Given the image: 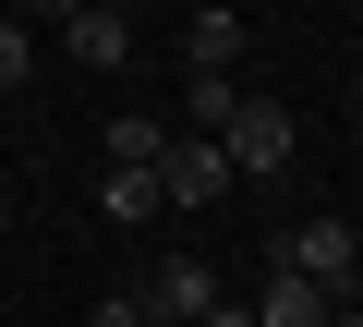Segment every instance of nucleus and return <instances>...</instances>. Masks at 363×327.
Returning <instances> with one entry per match:
<instances>
[{
	"label": "nucleus",
	"mask_w": 363,
	"mask_h": 327,
	"mask_svg": "<svg viewBox=\"0 0 363 327\" xmlns=\"http://www.w3.org/2000/svg\"><path fill=\"white\" fill-rule=\"evenodd\" d=\"M133 303H145V327H194V315L218 303V267H206V255H157V267L133 279Z\"/></svg>",
	"instance_id": "1"
},
{
	"label": "nucleus",
	"mask_w": 363,
	"mask_h": 327,
	"mask_svg": "<svg viewBox=\"0 0 363 327\" xmlns=\"http://www.w3.org/2000/svg\"><path fill=\"white\" fill-rule=\"evenodd\" d=\"M206 194H230V145H218V133H169V157H157V206H206Z\"/></svg>",
	"instance_id": "2"
},
{
	"label": "nucleus",
	"mask_w": 363,
	"mask_h": 327,
	"mask_svg": "<svg viewBox=\"0 0 363 327\" xmlns=\"http://www.w3.org/2000/svg\"><path fill=\"white\" fill-rule=\"evenodd\" d=\"M218 145H230V182H242V170H291V145H303V133H291V109H279V97H242Z\"/></svg>",
	"instance_id": "3"
},
{
	"label": "nucleus",
	"mask_w": 363,
	"mask_h": 327,
	"mask_svg": "<svg viewBox=\"0 0 363 327\" xmlns=\"http://www.w3.org/2000/svg\"><path fill=\"white\" fill-rule=\"evenodd\" d=\"M279 267H291V279H315V291H351L363 243H351V218H303V231L279 243Z\"/></svg>",
	"instance_id": "4"
},
{
	"label": "nucleus",
	"mask_w": 363,
	"mask_h": 327,
	"mask_svg": "<svg viewBox=\"0 0 363 327\" xmlns=\"http://www.w3.org/2000/svg\"><path fill=\"white\" fill-rule=\"evenodd\" d=\"M61 49H73L85 73H121V61H133V25H121V13H73V25H61Z\"/></svg>",
	"instance_id": "5"
},
{
	"label": "nucleus",
	"mask_w": 363,
	"mask_h": 327,
	"mask_svg": "<svg viewBox=\"0 0 363 327\" xmlns=\"http://www.w3.org/2000/svg\"><path fill=\"white\" fill-rule=\"evenodd\" d=\"M327 315H339V291H315V279H291V267H279V291L255 303V327H327Z\"/></svg>",
	"instance_id": "6"
},
{
	"label": "nucleus",
	"mask_w": 363,
	"mask_h": 327,
	"mask_svg": "<svg viewBox=\"0 0 363 327\" xmlns=\"http://www.w3.org/2000/svg\"><path fill=\"white\" fill-rule=\"evenodd\" d=\"M157 157H169V133H157L145 109H121V121H109V170H157Z\"/></svg>",
	"instance_id": "7"
},
{
	"label": "nucleus",
	"mask_w": 363,
	"mask_h": 327,
	"mask_svg": "<svg viewBox=\"0 0 363 327\" xmlns=\"http://www.w3.org/2000/svg\"><path fill=\"white\" fill-rule=\"evenodd\" d=\"M242 61V13H194V73H230Z\"/></svg>",
	"instance_id": "8"
},
{
	"label": "nucleus",
	"mask_w": 363,
	"mask_h": 327,
	"mask_svg": "<svg viewBox=\"0 0 363 327\" xmlns=\"http://www.w3.org/2000/svg\"><path fill=\"white\" fill-rule=\"evenodd\" d=\"M230 109H242V85L230 73H194V121H182V133H230Z\"/></svg>",
	"instance_id": "9"
},
{
	"label": "nucleus",
	"mask_w": 363,
	"mask_h": 327,
	"mask_svg": "<svg viewBox=\"0 0 363 327\" xmlns=\"http://www.w3.org/2000/svg\"><path fill=\"white\" fill-rule=\"evenodd\" d=\"M97 206H109V218H157V170H109Z\"/></svg>",
	"instance_id": "10"
},
{
	"label": "nucleus",
	"mask_w": 363,
	"mask_h": 327,
	"mask_svg": "<svg viewBox=\"0 0 363 327\" xmlns=\"http://www.w3.org/2000/svg\"><path fill=\"white\" fill-rule=\"evenodd\" d=\"M25 61H37V49H25V25H13V13H0V97H13V85H25Z\"/></svg>",
	"instance_id": "11"
},
{
	"label": "nucleus",
	"mask_w": 363,
	"mask_h": 327,
	"mask_svg": "<svg viewBox=\"0 0 363 327\" xmlns=\"http://www.w3.org/2000/svg\"><path fill=\"white\" fill-rule=\"evenodd\" d=\"M85 327H145V303H133V291H109V303H97Z\"/></svg>",
	"instance_id": "12"
},
{
	"label": "nucleus",
	"mask_w": 363,
	"mask_h": 327,
	"mask_svg": "<svg viewBox=\"0 0 363 327\" xmlns=\"http://www.w3.org/2000/svg\"><path fill=\"white\" fill-rule=\"evenodd\" d=\"M13 13H37V25H73V13H85V0H13Z\"/></svg>",
	"instance_id": "13"
},
{
	"label": "nucleus",
	"mask_w": 363,
	"mask_h": 327,
	"mask_svg": "<svg viewBox=\"0 0 363 327\" xmlns=\"http://www.w3.org/2000/svg\"><path fill=\"white\" fill-rule=\"evenodd\" d=\"M194 327H255V303H206V315H194Z\"/></svg>",
	"instance_id": "14"
},
{
	"label": "nucleus",
	"mask_w": 363,
	"mask_h": 327,
	"mask_svg": "<svg viewBox=\"0 0 363 327\" xmlns=\"http://www.w3.org/2000/svg\"><path fill=\"white\" fill-rule=\"evenodd\" d=\"M327 327H363V303H339V315H327Z\"/></svg>",
	"instance_id": "15"
},
{
	"label": "nucleus",
	"mask_w": 363,
	"mask_h": 327,
	"mask_svg": "<svg viewBox=\"0 0 363 327\" xmlns=\"http://www.w3.org/2000/svg\"><path fill=\"white\" fill-rule=\"evenodd\" d=\"M85 13H121V0H85Z\"/></svg>",
	"instance_id": "16"
},
{
	"label": "nucleus",
	"mask_w": 363,
	"mask_h": 327,
	"mask_svg": "<svg viewBox=\"0 0 363 327\" xmlns=\"http://www.w3.org/2000/svg\"><path fill=\"white\" fill-rule=\"evenodd\" d=\"M351 109H363V73H351Z\"/></svg>",
	"instance_id": "17"
},
{
	"label": "nucleus",
	"mask_w": 363,
	"mask_h": 327,
	"mask_svg": "<svg viewBox=\"0 0 363 327\" xmlns=\"http://www.w3.org/2000/svg\"><path fill=\"white\" fill-rule=\"evenodd\" d=\"M0 231H13V206H0Z\"/></svg>",
	"instance_id": "18"
},
{
	"label": "nucleus",
	"mask_w": 363,
	"mask_h": 327,
	"mask_svg": "<svg viewBox=\"0 0 363 327\" xmlns=\"http://www.w3.org/2000/svg\"><path fill=\"white\" fill-rule=\"evenodd\" d=\"M0 13H13V0H0Z\"/></svg>",
	"instance_id": "19"
}]
</instances>
